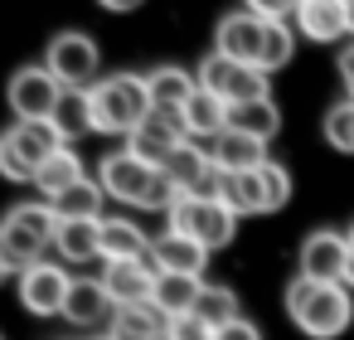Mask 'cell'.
Returning a JSON list of instances; mask_svg holds the SVG:
<instances>
[{
    "instance_id": "1",
    "label": "cell",
    "mask_w": 354,
    "mask_h": 340,
    "mask_svg": "<svg viewBox=\"0 0 354 340\" xmlns=\"http://www.w3.org/2000/svg\"><path fill=\"white\" fill-rule=\"evenodd\" d=\"M286 316L296 330L315 335V340H335L349 330L354 321V296L344 282H310V277H296L286 287Z\"/></svg>"
},
{
    "instance_id": "2",
    "label": "cell",
    "mask_w": 354,
    "mask_h": 340,
    "mask_svg": "<svg viewBox=\"0 0 354 340\" xmlns=\"http://www.w3.org/2000/svg\"><path fill=\"white\" fill-rule=\"evenodd\" d=\"M97 185L107 190V199H122V204H136V209H170V204L180 199V190L165 180V170L146 165V161L131 156V151L102 156Z\"/></svg>"
},
{
    "instance_id": "3",
    "label": "cell",
    "mask_w": 354,
    "mask_h": 340,
    "mask_svg": "<svg viewBox=\"0 0 354 340\" xmlns=\"http://www.w3.org/2000/svg\"><path fill=\"white\" fill-rule=\"evenodd\" d=\"M88 102H93V132H102V136H131L151 117L146 73H112L97 88H88Z\"/></svg>"
},
{
    "instance_id": "4",
    "label": "cell",
    "mask_w": 354,
    "mask_h": 340,
    "mask_svg": "<svg viewBox=\"0 0 354 340\" xmlns=\"http://www.w3.org/2000/svg\"><path fill=\"white\" fill-rule=\"evenodd\" d=\"M54 233H59L54 204H15L0 219V258L10 272H25L44 262V248H54Z\"/></svg>"
},
{
    "instance_id": "5",
    "label": "cell",
    "mask_w": 354,
    "mask_h": 340,
    "mask_svg": "<svg viewBox=\"0 0 354 340\" xmlns=\"http://www.w3.org/2000/svg\"><path fill=\"white\" fill-rule=\"evenodd\" d=\"M54 151H64V136L54 122H15L0 132V175L15 185H35L39 165Z\"/></svg>"
},
{
    "instance_id": "6",
    "label": "cell",
    "mask_w": 354,
    "mask_h": 340,
    "mask_svg": "<svg viewBox=\"0 0 354 340\" xmlns=\"http://www.w3.org/2000/svg\"><path fill=\"white\" fill-rule=\"evenodd\" d=\"M170 229L175 233H185V238H194L199 248H228L233 243V233H238V214L228 209V204H218L214 195H180L170 209Z\"/></svg>"
},
{
    "instance_id": "7",
    "label": "cell",
    "mask_w": 354,
    "mask_h": 340,
    "mask_svg": "<svg viewBox=\"0 0 354 340\" xmlns=\"http://www.w3.org/2000/svg\"><path fill=\"white\" fill-rule=\"evenodd\" d=\"M44 69H49L68 93H88V88L102 83V78H97L102 54H97L93 35H83V30H64V35H54V39H49V54H44Z\"/></svg>"
},
{
    "instance_id": "8",
    "label": "cell",
    "mask_w": 354,
    "mask_h": 340,
    "mask_svg": "<svg viewBox=\"0 0 354 340\" xmlns=\"http://www.w3.org/2000/svg\"><path fill=\"white\" fill-rule=\"evenodd\" d=\"M267 78H272V73H262L257 64H238V59H228V54H209V59L199 64V88H209V93L223 98L228 107L267 98Z\"/></svg>"
},
{
    "instance_id": "9",
    "label": "cell",
    "mask_w": 354,
    "mask_h": 340,
    "mask_svg": "<svg viewBox=\"0 0 354 340\" xmlns=\"http://www.w3.org/2000/svg\"><path fill=\"white\" fill-rule=\"evenodd\" d=\"M64 83L44 69V64H30V69H20L15 78H10V88H6V98H10V112H15V122H49L54 112H59V102H64Z\"/></svg>"
},
{
    "instance_id": "10",
    "label": "cell",
    "mask_w": 354,
    "mask_h": 340,
    "mask_svg": "<svg viewBox=\"0 0 354 340\" xmlns=\"http://www.w3.org/2000/svg\"><path fill=\"white\" fill-rule=\"evenodd\" d=\"M68 287H73V277H68L64 267H54V262H35V267L20 272V306H25L30 316H64V306H68Z\"/></svg>"
},
{
    "instance_id": "11",
    "label": "cell",
    "mask_w": 354,
    "mask_h": 340,
    "mask_svg": "<svg viewBox=\"0 0 354 340\" xmlns=\"http://www.w3.org/2000/svg\"><path fill=\"white\" fill-rule=\"evenodd\" d=\"M185 141H189V136H185V122H180V117L151 112V117H146V122L127 136V151H131V156H141L146 165H156V170H160V165H165L180 146H185Z\"/></svg>"
},
{
    "instance_id": "12",
    "label": "cell",
    "mask_w": 354,
    "mask_h": 340,
    "mask_svg": "<svg viewBox=\"0 0 354 340\" xmlns=\"http://www.w3.org/2000/svg\"><path fill=\"white\" fill-rule=\"evenodd\" d=\"M344 262H349V233L315 229V233L301 243V272H296V277H310V282H344Z\"/></svg>"
},
{
    "instance_id": "13",
    "label": "cell",
    "mask_w": 354,
    "mask_h": 340,
    "mask_svg": "<svg viewBox=\"0 0 354 340\" xmlns=\"http://www.w3.org/2000/svg\"><path fill=\"white\" fill-rule=\"evenodd\" d=\"M262 39H267V20L252 15V10H233L214 30V54H228L238 64H257L262 59Z\"/></svg>"
},
{
    "instance_id": "14",
    "label": "cell",
    "mask_w": 354,
    "mask_h": 340,
    "mask_svg": "<svg viewBox=\"0 0 354 340\" xmlns=\"http://www.w3.org/2000/svg\"><path fill=\"white\" fill-rule=\"evenodd\" d=\"M102 287L112 296V306H146L156 292V262L136 258V262H107L102 267Z\"/></svg>"
},
{
    "instance_id": "15",
    "label": "cell",
    "mask_w": 354,
    "mask_h": 340,
    "mask_svg": "<svg viewBox=\"0 0 354 340\" xmlns=\"http://www.w3.org/2000/svg\"><path fill=\"white\" fill-rule=\"evenodd\" d=\"M262 170V165H257ZM257 170H214V185L209 195L218 204H228L238 219L243 214H267V190H262V175Z\"/></svg>"
},
{
    "instance_id": "16",
    "label": "cell",
    "mask_w": 354,
    "mask_h": 340,
    "mask_svg": "<svg viewBox=\"0 0 354 340\" xmlns=\"http://www.w3.org/2000/svg\"><path fill=\"white\" fill-rule=\"evenodd\" d=\"M296 35H306L310 44H335L349 35V15L344 0H301L296 6Z\"/></svg>"
},
{
    "instance_id": "17",
    "label": "cell",
    "mask_w": 354,
    "mask_h": 340,
    "mask_svg": "<svg viewBox=\"0 0 354 340\" xmlns=\"http://www.w3.org/2000/svg\"><path fill=\"white\" fill-rule=\"evenodd\" d=\"M160 170L180 195H209V185H214V156L204 146H194V141H185Z\"/></svg>"
},
{
    "instance_id": "18",
    "label": "cell",
    "mask_w": 354,
    "mask_h": 340,
    "mask_svg": "<svg viewBox=\"0 0 354 340\" xmlns=\"http://www.w3.org/2000/svg\"><path fill=\"white\" fill-rule=\"evenodd\" d=\"M180 122H185V136L189 141H218L228 132V102L214 98L209 88H194V98L185 102Z\"/></svg>"
},
{
    "instance_id": "19",
    "label": "cell",
    "mask_w": 354,
    "mask_h": 340,
    "mask_svg": "<svg viewBox=\"0 0 354 340\" xmlns=\"http://www.w3.org/2000/svg\"><path fill=\"white\" fill-rule=\"evenodd\" d=\"M151 262H156V272H189V277H199L204 262H209V248H199L194 238L165 229L160 238H151Z\"/></svg>"
},
{
    "instance_id": "20",
    "label": "cell",
    "mask_w": 354,
    "mask_h": 340,
    "mask_svg": "<svg viewBox=\"0 0 354 340\" xmlns=\"http://www.w3.org/2000/svg\"><path fill=\"white\" fill-rule=\"evenodd\" d=\"M209 156H214V170H257L267 165V141L228 127L218 141H209Z\"/></svg>"
},
{
    "instance_id": "21",
    "label": "cell",
    "mask_w": 354,
    "mask_h": 340,
    "mask_svg": "<svg viewBox=\"0 0 354 340\" xmlns=\"http://www.w3.org/2000/svg\"><path fill=\"white\" fill-rule=\"evenodd\" d=\"M54 248L64 262H93L102 258V219H64L59 233H54Z\"/></svg>"
},
{
    "instance_id": "22",
    "label": "cell",
    "mask_w": 354,
    "mask_h": 340,
    "mask_svg": "<svg viewBox=\"0 0 354 340\" xmlns=\"http://www.w3.org/2000/svg\"><path fill=\"white\" fill-rule=\"evenodd\" d=\"M146 88H151V112L180 117V112H185V102L194 98L199 78H189L185 69H156V73H146Z\"/></svg>"
},
{
    "instance_id": "23",
    "label": "cell",
    "mask_w": 354,
    "mask_h": 340,
    "mask_svg": "<svg viewBox=\"0 0 354 340\" xmlns=\"http://www.w3.org/2000/svg\"><path fill=\"white\" fill-rule=\"evenodd\" d=\"M204 282L189 277V272H156V292H151V306L160 316H189L194 301H199Z\"/></svg>"
},
{
    "instance_id": "24",
    "label": "cell",
    "mask_w": 354,
    "mask_h": 340,
    "mask_svg": "<svg viewBox=\"0 0 354 340\" xmlns=\"http://www.w3.org/2000/svg\"><path fill=\"white\" fill-rule=\"evenodd\" d=\"M107 311H117V306H112V296H107L102 277H73L64 316H68L73 325H97V321H102Z\"/></svg>"
},
{
    "instance_id": "25",
    "label": "cell",
    "mask_w": 354,
    "mask_h": 340,
    "mask_svg": "<svg viewBox=\"0 0 354 340\" xmlns=\"http://www.w3.org/2000/svg\"><path fill=\"white\" fill-rule=\"evenodd\" d=\"M151 258V238L131 219H102V262H136Z\"/></svg>"
},
{
    "instance_id": "26",
    "label": "cell",
    "mask_w": 354,
    "mask_h": 340,
    "mask_svg": "<svg viewBox=\"0 0 354 340\" xmlns=\"http://www.w3.org/2000/svg\"><path fill=\"white\" fill-rule=\"evenodd\" d=\"M78 180H88V175H83V161H78V151H68V146H64V151H54V156L39 165L35 190L44 195V204H54V199H59L64 190H73Z\"/></svg>"
},
{
    "instance_id": "27",
    "label": "cell",
    "mask_w": 354,
    "mask_h": 340,
    "mask_svg": "<svg viewBox=\"0 0 354 340\" xmlns=\"http://www.w3.org/2000/svg\"><path fill=\"white\" fill-rule=\"evenodd\" d=\"M170 316H160L151 301L146 306H117L112 311V335L117 340H165Z\"/></svg>"
},
{
    "instance_id": "28",
    "label": "cell",
    "mask_w": 354,
    "mask_h": 340,
    "mask_svg": "<svg viewBox=\"0 0 354 340\" xmlns=\"http://www.w3.org/2000/svg\"><path fill=\"white\" fill-rule=\"evenodd\" d=\"M228 127H233V132H248V136H257V141H272V136L281 132V112H277L272 98L238 102V107H228Z\"/></svg>"
},
{
    "instance_id": "29",
    "label": "cell",
    "mask_w": 354,
    "mask_h": 340,
    "mask_svg": "<svg viewBox=\"0 0 354 340\" xmlns=\"http://www.w3.org/2000/svg\"><path fill=\"white\" fill-rule=\"evenodd\" d=\"M102 199H107V190L97 180H78L73 190H64L54 199V214H59V224L64 219H102Z\"/></svg>"
},
{
    "instance_id": "30",
    "label": "cell",
    "mask_w": 354,
    "mask_h": 340,
    "mask_svg": "<svg viewBox=\"0 0 354 340\" xmlns=\"http://www.w3.org/2000/svg\"><path fill=\"white\" fill-rule=\"evenodd\" d=\"M49 122L59 127L64 146L83 141V136L93 132V102H88V93H64V102H59V112H54Z\"/></svg>"
},
{
    "instance_id": "31",
    "label": "cell",
    "mask_w": 354,
    "mask_h": 340,
    "mask_svg": "<svg viewBox=\"0 0 354 340\" xmlns=\"http://www.w3.org/2000/svg\"><path fill=\"white\" fill-rule=\"evenodd\" d=\"M194 316H199V321H209L214 330H223L228 321H238V296H233L228 287L204 282V292H199V301H194Z\"/></svg>"
},
{
    "instance_id": "32",
    "label": "cell",
    "mask_w": 354,
    "mask_h": 340,
    "mask_svg": "<svg viewBox=\"0 0 354 340\" xmlns=\"http://www.w3.org/2000/svg\"><path fill=\"white\" fill-rule=\"evenodd\" d=\"M291 54H296V35L286 30V20H267V39H262L257 69H262V73H277V69L291 64Z\"/></svg>"
},
{
    "instance_id": "33",
    "label": "cell",
    "mask_w": 354,
    "mask_h": 340,
    "mask_svg": "<svg viewBox=\"0 0 354 340\" xmlns=\"http://www.w3.org/2000/svg\"><path fill=\"white\" fill-rule=\"evenodd\" d=\"M325 141H330L335 151L354 156V98H344V102H335V107L325 112Z\"/></svg>"
},
{
    "instance_id": "34",
    "label": "cell",
    "mask_w": 354,
    "mask_h": 340,
    "mask_svg": "<svg viewBox=\"0 0 354 340\" xmlns=\"http://www.w3.org/2000/svg\"><path fill=\"white\" fill-rule=\"evenodd\" d=\"M257 175H262V190H267V214L286 209V199H291V170H286V165H277V161H267Z\"/></svg>"
},
{
    "instance_id": "35",
    "label": "cell",
    "mask_w": 354,
    "mask_h": 340,
    "mask_svg": "<svg viewBox=\"0 0 354 340\" xmlns=\"http://www.w3.org/2000/svg\"><path fill=\"white\" fill-rule=\"evenodd\" d=\"M165 340H214V325H209V321H199L194 311H189V316H170Z\"/></svg>"
},
{
    "instance_id": "36",
    "label": "cell",
    "mask_w": 354,
    "mask_h": 340,
    "mask_svg": "<svg viewBox=\"0 0 354 340\" xmlns=\"http://www.w3.org/2000/svg\"><path fill=\"white\" fill-rule=\"evenodd\" d=\"M296 6L301 0H243V10H252L262 20H286V15H296Z\"/></svg>"
},
{
    "instance_id": "37",
    "label": "cell",
    "mask_w": 354,
    "mask_h": 340,
    "mask_svg": "<svg viewBox=\"0 0 354 340\" xmlns=\"http://www.w3.org/2000/svg\"><path fill=\"white\" fill-rule=\"evenodd\" d=\"M214 340H262V335H257V325H252V321H243V316H238V321H228L223 330H214Z\"/></svg>"
},
{
    "instance_id": "38",
    "label": "cell",
    "mask_w": 354,
    "mask_h": 340,
    "mask_svg": "<svg viewBox=\"0 0 354 340\" xmlns=\"http://www.w3.org/2000/svg\"><path fill=\"white\" fill-rule=\"evenodd\" d=\"M339 78H344V93L354 98V44H349V49L339 54Z\"/></svg>"
},
{
    "instance_id": "39",
    "label": "cell",
    "mask_w": 354,
    "mask_h": 340,
    "mask_svg": "<svg viewBox=\"0 0 354 340\" xmlns=\"http://www.w3.org/2000/svg\"><path fill=\"white\" fill-rule=\"evenodd\" d=\"M97 6H102V10H112V15H127V10H136V6H141V0H97Z\"/></svg>"
},
{
    "instance_id": "40",
    "label": "cell",
    "mask_w": 354,
    "mask_h": 340,
    "mask_svg": "<svg viewBox=\"0 0 354 340\" xmlns=\"http://www.w3.org/2000/svg\"><path fill=\"white\" fill-rule=\"evenodd\" d=\"M344 287L354 292V229H349V262H344Z\"/></svg>"
},
{
    "instance_id": "41",
    "label": "cell",
    "mask_w": 354,
    "mask_h": 340,
    "mask_svg": "<svg viewBox=\"0 0 354 340\" xmlns=\"http://www.w3.org/2000/svg\"><path fill=\"white\" fill-rule=\"evenodd\" d=\"M344 15H349V35H354V0H344Z\"/></svg>"
},
{
    "instance_id": "42",
    "label": "cell",
    "mask_w": 354,
    "mask_h": 340,
    "mask_svg": "<svg viewBox=\"0 0 354 340\" xmlns=\"http://www.w3.org/2000/svg\"><path fill=\"white\" fill-rule=\"evenodd\" d=\"M6 277H10V267H6V258H0V287H6Z\"/></svg>"
},
{
    "instance_id": "43",
    "label": "cell",
    "mask_w": 354,
    "mask_h": 340,
    "mask_svg": "<svg viewBox=\"0 0 354 340\" xmlns=\"http://www.w3.org/2000/svg\"><path fill=\"white\" fill-rule=\"evenodd\" d=\"M93 340H117V335H112V330H107V335H93Z\"/></svg>"
},
{
    "instance_id": "44",
    "label": "cell",
    "mask_w": 354,
    "mask_h": 340,
    "mask_svg": "<svg viewBox=\"0 0 354 340\" xmlns=\"http://www.w3.org/2000/svg\"><path fill=\"white\" fill-rule=\"evenodd\" d=\"M0 340H6V335H0Z\"/></svg>"
}]
</instances>
